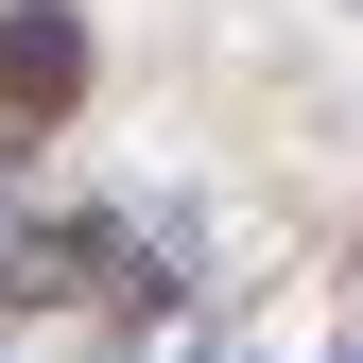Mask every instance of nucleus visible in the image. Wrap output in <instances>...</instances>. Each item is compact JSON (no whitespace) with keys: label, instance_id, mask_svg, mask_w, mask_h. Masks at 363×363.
I'll return each mask as SVG.
<instances>
[{"label":"nucleus","instance_id":"obj_1","mask_svg":"<svg viewBox=\"0 0 363 363\" xmlns=\"http://www.w3.org/2000/svg\"><path fill=\"white\" fill-rule=\"evenodd\" d=\"M86 0H0V121H35V139H52V121L86 104Z\"/></svg>","mask_w":363,"mask_h":363},{"label":"nucleus","instance_id":"obj_2","mask_svg":"<svg viewBox=\"0 0 363 363\" xmlns=\"http://www.w3.org/2000/svg\"><path fill=\"white\" fill-rule=\"evenodd\" d=\"M329 363H363V346H329Z\"/></svg>","mask_w":363,"mask_h":363}]
</instances>
